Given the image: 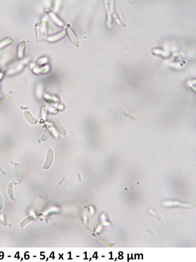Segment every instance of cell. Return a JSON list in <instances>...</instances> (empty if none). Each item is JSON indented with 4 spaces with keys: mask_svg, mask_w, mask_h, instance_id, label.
Segmentation results:
<instances>
[{
    "mask_svg": "<svg viewBox=\"0 0 196 262\" xmlns=\"http://www.w3.org/2000/svg\"><path fill=\"white\" fill-rule=\"evenodd\" d=\"M15 168L16 169V171H17V177L18 179L19 180V182H21L23 179V172H22V169L21 167V166L17 163L15 164Z\"/></svg>",
    "mask_w": 196,
    "mask_h": 262,
    "instance_id": "4",
    "label": "cell"
},
{
    "mask_svg": "<svg viewBox=\"0 0 196 262\" xmlns=\"http://www.w3.org/2000/svg\"><path fill=\"white\" fill-rule=\"evenodd\" d=\"M25 116L27 121L32 124H36L37 123V120L33 117L31 114L28 111H26L25 112Z\"/></svg>",
    "mask_w": 196,
    "mask_h": 262,
    "instance_id": "3",
    "label": "cell"
},
{
    "mask_svg": "<svg viewBox=\"0 0 196 262\" xmlns=\"http://www.w3.org/2000/svg\"><path fill=\"white\" fill-rule=\"evenodd\" d=\"M49 136H50V132H49V131H47L44 134V135L42 136V137H41V140L43 141H45L48 138Z\"/></svg>",
    "mask_w": 196,
    "mask_h": 262,
    "instance_id": "5",
    "label": "cell"
},
{
    "mask_svg": "<svg viewBox=\"0 0 196 262\" xmlns=\"http://www.w3.org/2000/svg\"><path fill=\"white\" fill-rule=\"evenodd\" d=\"M51 123L60 133H61L63 135H66V130L63 127V126L57 121H56V120H51Z\"/></svg>",
    "mask_w": 196,
    "mask_h": 262,
    "instance_id": "2",
    "label": "cell"
},
{
    "mask_svg": "<svg viewBox=\"0 0 196 262\" xmlns=\"http://www.w3.org/2000/svg\"><path fill=\"white\" fill-rule=\"evenodd\" d=\"M54 158V153L53 150L50 148L48 150L47 159L45 162V164L44 166V168L45 169L49 168L51 165Z\"/></svg>",
    "mask_w": 196,
    "mask_h": 262,
    "instance_id": "1",
    "label": "cell"
}]
</instances>
